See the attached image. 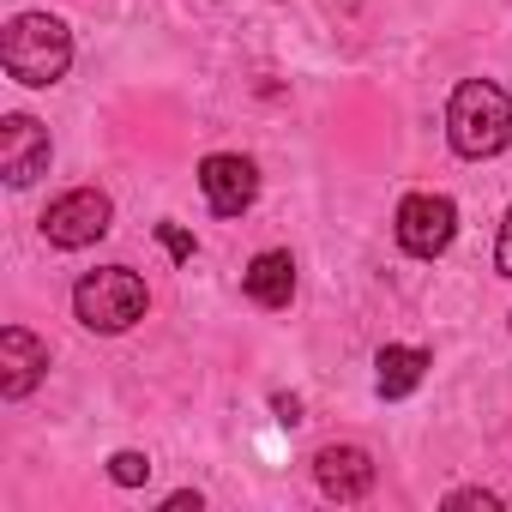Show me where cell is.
<instances>
[{
  "mask_svg": "<svg viewBox=\"0 0 512 512\" xmlns=\"http://www.w3.org/2000/svg\"><path fill=\"white\" fill-rule=\"evenodd\" d=\"M0 61H7V73L31 91L43 85H61L67 67H73V31L49 13H19L7 25V37H0Z\"/></svg>",
  "mask_w": 512,
  "mask_h": 512,
  "instance_id": "obj_1",
  "label": "cell"
},
{
  "mask_svg": "<svg viewBox=\"0 0 512 512\" xmlns=\"http://www.w3.org/2000/svg\"><path fill=\"white\" fill-rule=\"evenodd\" d=\"M446 139H452L458 157H476V163L494 157V151H506V139H512V103H506V91L494 79H464L452 91V103H446Z\"/></svg>",
  "mask_w": 512,
  "mask_h": 512,
  "instance_id": "obj_2",
  "label": "cell"
},
{
  "mask_svg": "<svg viewBox=\"0 0 512 512\" xmlns=\"http://www.w3.org/2000/svg\"><path fill=\"white\" fill-rule=\"evenodd\" d=\"M145 308H151L145 278H139V272H127V266L85 272V278H79V290H73V314H79V326H91V332H103V338H115V332L139 326V320H145Z\"/></svg>",
  "mask_w": 512,
  "mask_h": 512,
  "instance_id": "obj_3",
  "label": "cell"
},
{
  "mask_svg": "<svg viewBox=\"0 0 512 512\" xmlns=\"http://www.w3.org/2000/svg\"><path fill=\"white\" fill-rule=\"evenodd\" d=\"M109 223H115V205H109V193H97V187H73V193H61V199L43 211V235H49L55 247H91V241L109 235Z\"/></svg>",
  "mask_w": 512,
  "mask_h": 512,
  "instance_id": "obj_4",
  "label": "cell"
},
{
  "mask_svg": "<svg viewBox=\"0 0 512 512\" xmlns=\"http://www.w3.org/2000/svg\"><path fill=\"white\" fill-rule=\"evenodd\" d=\"M458 235V205L446 193H410L398 205V247L416 253V260H434V253H446Z\"/></svg>",
  "mask_w": 512,
  "mask_h": 512,
  "instance_id": "obj_5",
  "label": "cell"
},
{
  "mask_svg": "<svg viewBox=\"0 0 512 512\" xmlns=\"http://www.w3.org/2000/svg\"><path fill=\"white\" fill-rule=\"evenodd\" d=\"M199 193H205V205L217 217H241L253 199H260V169L247 157H235V151H211L199 163Z\"/></svg>",
  "mask_w": 512,
  "mask_h": 512,
  "instance_id": "obj_6",
  "label": "cell"
},
{
  "mask_svg": "<svg viewBox=\"0 0 512 512\" xmlns=\"http://www.w3.org/2000/svg\"><path fill=\"white\" fill-rule=\"evenodd\" d=\"M0 169L13 187H31L37 175H49V127H37L31 115H7L0 121Z\"/></svg>",
  "mask_w": 512,
  "mask_h": 512,
  "instance_id": "obj_7",
  "label": "cell"
},
{
  "mask_svg": "<svg viewBox=\"0 0 512 512\" xmlns=\"http://www.w3.org/2000/svg\"><path fill=\"white\" fill-rule=\"evenodd\" d=\"M43 374H49V344L43 338H31L25 326L0 332V398H31Z\"/></svg>",
  "mask_w": 512,
  "mask_h": 512,
  "instance_id": "obj_8",
  "label": "cell"
},
{
  "mask_svg": "<svg viewBox=\"0 0 512 512\" xmlns=\"http://www.w3.org/2000/svg\"><path fill=\"white\" fill-rule=\"evenodd\" d=\"M314 482H320V494H332V500H362V494L374 488V458H368L362 446H320Z\"/></svg>",
  "mask_w": 512,
  "mask_h": 512,
  "instance_id": "obj_9",
  "label": "cell"
},
{
  "mask_svg": "<svg viewBox=\"0 0 512 512\" xmlns=\"http://www.w3.org/2000/svg\"><path fill=\"white\" fill-rule=\"evenodd\" d=\"M241 284H247V296L260 302V308H290V296H296V260L284 247H266V253H253V266L241 272Z\"/></svg>",
  "mask_w": 512,
  "mask_h": 512,
  "instance_id": "obj_10",
  "label": "cell"
},
{
  "mask_svg": "<svg viewBox=\"0 0 512 512\" xmlns=\"http://www.w3.org/2000/svg\"><path fill=\"white\" fill-rule=\"evenodd\" d=\"M428 368H434L428 350H416V344H386L380 362H374V392H380V398H410Z\"/></svg>",
  "mask_w": 512,
  "mask_h": 512,
  "instance_id": "obj_11",
  "label": "cell"
},
{
  "mask_svg": "<svg viewBox=\"0 0 512 512\" xmlns=\"http://www.w3.org/2000/svg\"><path fill=\"white\" fill-rule=\"evenodd\" d=\"M109 476H115L121 488H139V482L151 476V458H145V452H115V458H109Z\"/></svg>",
  "mask_w": 512,
  "mask_h": 512,
  "instance_id": "obj_12",
  "label": "cell"
},
{
  "mask_svg": "<svg viewBox=\"0 0 512 512\" xmlns=\"http://www.w3.org/2000/svg\"><path fill=\"white\" fill-rule=\"evenodd\" d=\"M494 266H500V278H512V205H506V217H500V241H494Z\"/></svg>",
  "mask_w": 512,
  "mask_h": 512,
  "instance_id": "obj_13",
  "label": "cell"
},
{
  "mask_svg": "<svg viewBox=\"0 0 512 512\" xmlns=\"http://www.w3.org/2000/svg\"><path fill=\"white\" fill-rule=\"evenodd\" d=\"M446 506H452V512H458V506H482V512H494L500 500H494L488 488H452V494H446Z\"/></svg>",
  "mask_w": 512,
  "mask_h": 512,
  "instance_id": "obj_14",
  "label": "cell"
},
{
  "mask_svg": "<svg viewBox=\"0 0 512 512\" xmlns=\"http://www.w3.org/2000/svg\"><path fill=\"white\" fill-rule=\"evenodd\" d=\"M157 235H163V247L175 253V260H193V235H187V229H175V223H163Z\"/></svg>",
  "mask_w": 512,
  "mask_h": 512,
  "instance_id": "obj_15",
  "label": "cell"
},
{
  "mask_svg": "<svg viewBox=\"0 0 512 512\" xmlns=\"http://www.w3.org/2000/svg\"><path fill=\"white\" fill-rule=\"evenodd\" d=\"M163 506H169V512H199V494H193V488H181V494H169Z\"/></svg>",
  "mask_w": 512,
  "mask_h": 512,
  "instance_id": "obj_16",
  "label": "cell"
},
{
  "mask_svg": "<svg viewBox=\"0 0 512 512\" xmlns=\"http://www.w3.org/2000/svg\"><path fill=\"white\" fill-rule=\"evenodd\" d=\"M272 404H278V422H302V404H296V398H284V392H278Z\"/></svg>",
  "mask_w": 512,
  "mask_h": 512,
  "instance_id": "obj_17",
  "label": "cell"
}]
</instances>
